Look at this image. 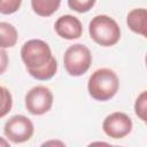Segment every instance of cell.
I'll use <instances>...</instances> for the list:
<instances>
[{"label":"cell","instance_id":"cell-3","mask_svg":"<svg viewBox=\"0 0 147 147\" xmlns=\"http://www.w3.org/2000/svg\"><path fill=\"white\" fill-rule=\"evenodd\" d=\"M90 37L100 46L109 47L119 41L121 29L117 22L108 15H96L88 24Z\"/></svg>","mask_w":147,"mask_h":147},{"label":"cell","instance_id":"cell-19","mask_svg":"<svg viewBox=\"0 0 147 147\" xmlns=\"http://www.w3.org/2000/svg\"><path fill=\"white\" fill-rule=\"evenodd\" d=\"M0 2H1V0H0Z\"/></svg>","mask_w":147,"mask_h":147},{"label":"cell","instance_id":"cell-5","mask_svg":"<svg viewBox=\"0 0 147 147\" xmlns=\"http://www.w3.org/2000/svg\"><path fill=\"white\" fill-rule=\"evenodd\" d=\"M25 108L32 115H44L53 106V93L46 86H34L25 94Z\"/></svg>","mask_w":147,"mask_h":147},{"label":"cell","instance_id":"cell-16","mask_svg":"<svg viewBox=\"0 0 147 147\" xmlns=\"http://www.w3.org/2000/svg\"><path fill=\"white\" fill-rule=\"evenodd\" d=\"M9 64V59H8V54L3 48H0V75H2Z\"/></svg>","mask_w":147,"mask_h":147},{"label":"cell","instance_id":"cell-12","mask_svg":"<svg viewBox=\"0 0 147 147\" xmlns=\"http://www.w3.org/2000/svg\"><path fill=\"white\" fill-rule=\"evenodd\" d=\"M13 106V98L10 92L0 85V118L5 117L11 109Z\"/></svg>","mask_w":147,"mask_h":147},{"label":"cell","instance_id":"cell-7","mask_svg":"<svg viewBox=\"0 0 147 147\" xmlns=\"http://www.w3.org/2000/svg\"><path fill=\"white\" fill-rule=\"evenodd\" d=\"M102 130L108 137L113 139L124 138L132 130V119L125 113H111L103 119Z\"/></svg>","mask_w":147,"mask_h":147},{"label":"cell","instance_id":"cell-2","mask_svg":"<svg viewBox=\"0 0 147 147\" xmlns=\"http://www.w3.org/2000/svg\"><path fill=\"white\" fill-rule=\"evenodd\" d=\"M118 88L119 79L111 69H98L88 78V94L96 101H108L113 99L118 92Z\"/></svg>","mask_w":147,"mask_h":147},{"label":"cell","instance_id":"cell-18","mask_svg":"<svg viewBox=\"0 0 147 147\" xmlns=\"http://www.w3.org/2000/svg\"><path fill=\"white\" fill-rule=\"evenodd\" d=\"M1 146H3V147H8V146H9V142H8L7 140H5L3 138L0 137V147H1Z\"/></svg>","mask_w":147,"mask_h":147},{"label":"cell","instance_id":"cell-15","mask_svg":"<svg viewBox=\"0 0 147 147\" xmlns=\"http://www.w3.org/2000/svg\"><path fill=\"white\" fill-rule=\"evenodd\" d=\"M22 5V0H1L0 2V13L5 15L16 13Z\"/></svg>","mask_w":147,"mask_h":147},{"label":"cell","instance_id":"cell-17","mask_svg":"<svg viewBox=\"0 0 147 147\" xmlns=\"http://www.w3.org/2000/svg\"><path fill=\"white\" fill-rule=\"evenodd\" d=\"M49 145H60V146H64V144L61 142V141H48V142L42 144V146H49Z\"/></svg>","mask_w":147,"mask_h":147},{"label":"cell","instance_id":"cell-14","mask_svg":"<svg viewBox=\"0 0 147 147\" xmlns=\"http://www.w3.org/2000/svg\"><path fill=\"white\" fill-rule=\"evenodd\" d=\"M95 1L96 0H68V6L77 13H86L92 9Z\"/></svg>","mask_w":147,"mask_h":147},{"label":"cell","instance_id":"cell-11","mask_svg":"<svg viewBox=\"0 0 147 147\" xmlns=\"http://www.w3.org/2000/svg\"><path fill=\"white\" fill-rule=\"evenodd\" d=\"M60 3L61 0H31L33 11L41 17L52 16L59 9Z\"/></svg>","mask_w":147,"mask_h":147},{"label":"cell","instance_id":"cell-6","mask_svg":"<svg viewBox=\"0 0 147 147\" xmlns=\"http://www.w3.org/2000/svg\"><path fill=\"white\" fill-rule=\"evenodd\" d=\"M33 131L34 127L32 122L23 115L11 116L3 126V132L6 138L14 144H21L28 141L32 137Z\"/></svg>","mask_w":147,"mask_h":147},{"label":"cell","instance_id":"cell-1","mask_svg":"<svg viewBox=\"0 0 147 147\" xmlns=\"http://www.w3.org/2000/svg\"><path fill=\"white\" fill-rule=\"evenodd\" d=\"M21 57L26 71L38 80L51 79L57 70V62L51 47L41 39H30L21 48Z\"/></svg>","mask_w":147,"mask_h":147},{"label":"cell","instance_id":"cell-4","mask_svg":"<svg viewBox=\"0 0 147 147\" xmlns=\"http://www.w3.org/2000/svg\"><path fill=\"white\" fill-rule=\"evenodd\" d=\"M92 54L88 47L83 44H75L67 48L63 55L65 71L74 77L84 75L91 67Z\"/></svg>","mask_w":147,"mask_h":147},{"label":"cell","instance_id":"cell-9","mask_svg":"<svg viewBox=\"0 0 147 147\" xmlns=\"http://www.w3.org/2000/svg\"><path fill=\"white\" fill-rule=\"evenodd\" d=\"M126 23L131 31L142 37L147 36V10L145 8L132 9L127 14Z\"/></svg>","mask_w":147,"mask_h":147},{"label":"cell","instance_id":"cell-8","mask_svg":"<svg viewBox=\"0 0 147 147\" xmlns=\"http://www.w3.org/2000/svg\"><path fill=\"white\" fill-rule=\"evenodd\" d=\"M54 29L59 37L67 40L78 39L83 33V25L80 21L72 15L60 16L54 24Z\"/></svg>","mask_w":147,"mask_h":147},{"label":"cell","instance_id":"cell-10","mask_svg":"<svg viewBox=\"0 0 147 147\" xmlns=\"http://www.w3.org/2000/svg\"><path fill=\"white\" fill-rule=\"evenodd\" d=\"M18 33L16 28L7 22H0V48H10L16 45Z\"/></svg>","mask_w":147,"mask_h":147},{"label":"cell","instance_id":"cell-13","mask_svg":"<svg viewBox=\"0 0 147 147\" xmlns=\"http://www.w3.org/2000/svg\"><path fill=\"white\" fill-rule=\"evenodd\" d=\"M134 111H136V115L142 122H146V118H147V96H146V91L141 92V94L137 98L136 103H134Z\"/></svg>","mask_w":147,"mask_h":147}]
</instances>
